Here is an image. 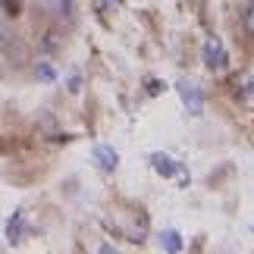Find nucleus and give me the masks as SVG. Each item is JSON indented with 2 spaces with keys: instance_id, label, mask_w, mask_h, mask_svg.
<instances>
[{
  "instance_id": "obj_10",
  "label": "nucleus",
  "mask_w": 254,
  "mask_h": 254,
  "mask_svg": "<svg viewBox=\"0 0 254 254\" xmlns=\"http://www.w3.org/2000/svg\"><path fill=\"white\" fill-rule=\"evenodd\" d=\"M0 6H3L9 16H16V13H19V0H0Z\"/></svg>"
},
{
  "instance_id": "obj_7",
  "label": "nucleus",
  "mask_w": 254,
  "mask_h": 254,
  "mask_svg": "<svg viewBox=\"0 0 254 254\" xmlns=\"http://www.w3.org/2000/svg\"><path fill=\"white\" fill-rule=\"evenodd\" d=\"M35 75H38V79H44V82H54V79H57V72H54V66H51V63H38Z\"/></svg>"
},
{
  "instance_id": "obj_8",
  "label": "nucleus",
  "mask_w": 254,
  "mask_h": 254,
  "mask_svg": "<svg viewBox=\"0 0 254 254\" xmlns=\"http://www.w3.org/2000/svg\"><path fill=\"white\" fill-rule=\"evenodd\" d=\"M242 22H245V32L254 35V0L245 6V13H242Z\"/></svg>"
},
{
  "instance_id": "obj_11",
  "label": "nucleus",
  "mask_w": 254,
  "mask_h": 254,
  "mask_svg": "<svg viewBox=\"0 0 254 254\" xmlns=\"http://www.w3.org/2000/svg\"><path fill=\"white\" fill-rule=\"evenodd\" d=\"M0 35H3V9H0Z\"/></svg>"
},
{
  "instance_id": "obj_9",
  "label": "nucleus",
  "mask_w": 254,
  "mask_h": 254,
  "mask_svg": "<svg viewBox=\"0 0 254 254\" xmlns=\"http://www.w3.org/2000/svg\"><path fill=\"white\" fill-rule=\"evenodd\" d=\"M44 6H51L54 13H60V16H66L69 13V0H41Z\"/></svg>"
},
{
  "instance_id": "obj_4",
  "label": "nucleus",
  "mask_w": 254,
  "mask_h": 254,
  "mask_svg": "<svg viewBox=\"0 0 254 254\" xmlns=\"http://www.w3.org/2000/svg\"><path fill=\"white\" fill-rule=\"evenodd\" d=\"M151 163H154V170H157V176H163V179H173L176 173H179V163H176L173 157H167V154H151Z\"/></svg>"
},
{
  "instance_id": "obj_3",
  "label": "nucleus",
  "mask_w": 254,
  "mask_h": 254,
  "mask_svg": "<svg viewBox=\"0 0 254 254\" xmlns=\"http://www.w3.org/2000/svg\"><path fill=\"white\" fill-rule=\"evenodd\" d=\"M91 157H94V163L104 173H113L116 163H120V157H116V151L110 148V144H94V148H91Z\"/></svg>"
},
{
  "instance_id": "obj_2",
  "label": "nucleus",
  "mask_w": 254,
  "mask_h": 254,
  "mask_svg": "<svg viewBox=\"0 0 254 254\" xmlns=\"http://www.w3.org/2000/svg\"><path fill=\"white\" fill-rule=\"evenodd\" d=\"M204 66L207 69H226L229 66V54H226L220 38H207L204 41Z\"/></svg>"
},
{
  "instance_id": "obj_6",
  "label": "nucleus",
  "mask_w": 254,
  "mask_h": 254,
  "mask_svg": "<svg viewBox=\"0 0 254 254\" xmlns=\"http://www.w3.org/2000/svg\"><path fill=\"white\" fill-rule=\"evenodd\" d=\"M22 229H25V217H22V210H16L13 217H9V223H6V239L16 245V242L22 239Z\"/></svg>"
},
{
  "instance_id": "obj_1",
  "label": "nucleus",
  "mask_w": 254,
  "mask_h": 254,
  "mask_svg": "<svg viewBox=\"0 0 254 254\" xmlns=\"http://www.w3.org/2000/svg\"><path fill=\"white\" fill-rule=\"evenodd\" d=\"M176 91H179L185 110H189L191 116H201V113H204V97H201V91H198V85H191L189 79H179V82H176Z\"/></svg>"
},
{
  "instance_id": "obj_5",
  "label": "nucleus",
  "mask_w": 254,
  "mask_h": 254,
  "mask_svg": "<svg viewBox=\"0 0 254 254\" xmlns=\"http://www.w3.org/2000/svg\"><path fill=\"white\" fill-rule=\"evenodd\" d=\"M157 242H160V248L170 251V254H179V251L185 248V245H182V236H179L176 229H163L160 236H157Z\"/></svg>"
}]
</instances>
